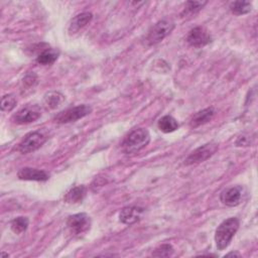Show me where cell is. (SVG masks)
Here are the masks:
<instances>
[{"mask_svg":"<svg viewBox=\"0 0 258 258\" xmlns=\"http://www.w3.org/2000/svg\"><path fill=\"white\" fill-rule=\"evenodd\" d=\"M250 143H251L250 138L248 136H245V135H242V136L238 137V139L236 141L237 146H249Z\"/></svg>","mask_w":258,"mask_h":258,"instance_id":"obj_25","label":"cell"},{"mask_svg":"<svg viewBox=\"0 0 258 258\" xmlns=\"http://www.w3.org/2000/svg\"><path fill=\"white\" fill-rule=\"evenodd\" d=\"M92 112V107L86 104L78 105L76 107L69 108L64 111L59 112L53 117V121L58 124H66L71 122H76L79 119H82L88 116Z\"/></svg>","mask_w":258,"mask_h":258,"instance_id":"obj_4","label":"cell"},{"mask_svg":"<svg viewBox=\"0 0 258 258\" xmlns=\"http://www.w3.org/2000/svg\"><path fill=\"white\" fill-rule=\"evenodd\" d=\"M17 176L21 180H34V181H45L49 178V174L40 169L32 167H22L18 172Z\"/></svg>","mask_w":258,"mask_h":258,"instance_id":"obj_12","label":"cell"},{"mask_svg":"<svg viewBox=\"0 0 258 258\" xmlns=\"http://www.w3.org/2000/svg\"><path fill=\"white\" fill-rule=\"evenodd\" d=\"M144 214V209L137 206H128L121 210L119 221L125 225H132L139 222Z\"/></svg>","mask_w":258,"mask_h":258,"instance_id":"obj_11","label":"cell"},{"mask_svg":"<svg viewBox=\"0 0 258 258\" xmlns=\"http://www.w3.org/2000/svg\"><path fill=\"white\" fill-rule=\"evenodd\" d=\"M16 103H17V100L14 97V95L12 94L4 95L1 99V110L3 112H10L15 108Z\"/></svg>","mask_w":258,"mask_h":258,"instance_id":"obj_22","label":"cell"},{"mask_svg":"<svg viewBox=\"0 0 258 258\" xmlns=\"http://www.w3.org/2000/svg\"><path fill=\"white\" fill-rule=\"evenodd\" d=\"M239 220L232 217L224 220L218 226L215 233V242L218 250H224L230 245L233 237L239 229Z\"/></svg>","mask_w":258,"mask_h":258,"instance_id":"obj_1","label":"cell"},{"mask_svg":"<svg viewBox=\"0 0 258 258\" xmlns=\"http://www.w3.org/2000/svg\"><path fill=\"white\" fill-rule=\"evenodd\" d=\"M218 147H219L218 143L214 141L208 142L198 147L191 153H189V155L184 159V164L191 165V164L200 163L209 159L218 150Z\"/></svg>","mask_w":258,"mask_h":258,"instance_id":"obj_7","label":"cell"},{"mask_svg":"<svg viewBox=\"0 0 258 258\" xmlns=\"http://www.w3.org/2000/svg\"><path fill=\"white\" fill-rule=\"evenodd\" d=\"M93 19V14L91 12H83L76 15L70 22L69 32L76 33L83 27H85Z\"/></svg>","mask_w":258,"mask_h":258,"instance_id":"obj_14","label":"cell"},{"mask_svg":"<svg viewBox=\"0 0 258 258\" xmlns=\"http://www.w3.org/2000/svg\"><path fill=\"white\" fill-rule=\"evenodd\" d=\"M41 116L37 106H27L13 115L12 120L17 124H27L36 121Z\"/></svg>","mask_w":258,"mask_h":258,"instance_id":"obj_10","label":"cell"},{"mask_svg":"<svg viewBox=\"0 0 258 258\" xmlns=\"http://www.w3.org/2000/svg\"><path fill=\"white\" fill-rule=\"evenodd\" d=\"M175 24L169 18H163L157 21L153 26L149 29L145 41L148 45H154L161 40H163L167 35L171 33Z\"/></svg>","mask_w":258,"mask_h":258,"instance_id":"obj_3","label":"cell"},{"mask_svg":"<svg viewBox=\"0 0 258 258\" xmlns=\"http://www.w3.org/2000/svg\"><path fill=\"white\" fill-rule=\"evenodd\" d=\"M207 4V1H187L185 3L184 9L181 12V15H191L199 12L205 5Z\"/></svg>","mask_w":258,"mask_h":258,"instance_id":"obj_21","label":"cell"},{"mask_svg":"<svg viewBox=\"0 0 258 258\" xmlns=\"http://www.w3.org/2000/svg\"><path fill=\"white\" fill-rule=\"evenodd\" d=\"M150 141V134L144 128L132 130L123 140L122 149L126 154H134L146 147Z\"/></svg>","mask_w":258,"mask_h":258,"instance_id":"obj_2","label":"cell"},{"mask_svg":"<svg viewBox=\"0 0 258 258\" xmlns=\"http://www.w3.org/2000/svg\"><path fill=\"white\" fill-rule=\"evenodd\" d=\"M186 41L191 46L201 47L210 43L212 41V36L205 27L197 26L188 32L186 36Z\"/></svg>","mask_w":258,"mask_h":258,"instance_id":"obj_9","label":"cell"},{"mask_svg":"<svg viewBox=\"0 0 258 258\" xmlns=\"http://www.w3.org/2000/svg\"><path fill=\"white\" fill-rule=\"evenodd\" d=\"M172 254H173V247L170 244H162L153 251L152 256H154V257H169Z\"/></svg>","mask_w":258,"mask_h":258,"instance_id":"obj_23","label":"cell"},{"mask_svg":"<svg viewBox=\"0 0 258 258\" xmlns=\"http://www.w3.org/2000/svg\"><path fill=\"white\" fill-rule=\"evenodd\" d=\"M243 196L244 187L241 185H235L223 190L220 195V201L225 206L236 207L242 203Z\"/></svg>","mask_w":258,"mask_h":258,"instance_id":"obj_8","label":"cell"},{"mask_svg":"<svg viewBox=\"0 0 258 258\" xmlns=\"http://www.w3.org/2000/svg\"><path fill=\"white\" fill-rule=\"evenodd\" d=\"M215 113L216 112L213 107H209V108H206V109H203V110L197 112L190 119L189 126L191 128H197L201 125H204V124L210 122L213 119Z\"/></svg>","mask_w":258,"mask_h":258,"instance_id":"obj_13","label":"cell"},{"mask_svg":"<svg viewBox=\"0 0 258 258\" xmlns=\"http://www.w3.org/2000/svg\"><path fill=\"white\" fill-rule=\"evenodd\" d=\"M157 126L163 133H171L178 128V122L170 115H165L158 120Z\"/></svg>","mask_w":258,"mask_h":258,"instance_id":"obj_17","label":"cell"},{"mask_svg":"<svg viewBox=\"0 0 258 258\" xmlns=\"http://www.w3.org/2000/svg\"><path fill=\"white\" fill-rule=\"evenodd\" d=\"M58 57V51L52 48H46L42 50L36 57V62L42 66L52 64Z\"/></svg>","mask_w":258,"mask_h":258,"instance_id":"obj_18","label":"cell"},{"mask_svg":"<svg viewBox=\"0 0 258 258\" xmlns=\"http://www.w3.org/2000/svg\"><path fill=\"white\" fill-rule=\"evenodd\" d=\"M1 255H2V256H8V254H5V253H2Z\"/></svg>","mask_w":258,"mask_h":258,"instance_id":"obj_27","label":"cell"},{"mask_svg":"<svg viewBox=\"0 0 258 258\" xmlns=\"http://www.w3.org/2000/svg\"><path fill=\"white\" fill-rule=\"evenodd\" d=\"M91 218L86 213L72 215L67 220V226L74 236L81 237L85 235L91 228Z\"/></svg>","mask_w":258,"mask_h":258,"instance_id":"obj_6","label":"cell"},{"mask_svg":"<svg viewBox=\"0 0 258 258\" xmlns=\"http://www.w3.org/2000/svg\"><path fill=\"white\" fill-rule=\"evenodd\" d=\"M230 10L235 15H244L252 10V4L248 1H235L231 3Z\"/></svg>","mask_w":258,"mask_h":258,"instance_id":"obj_19","label":"cell"},{"mask_svg":"<svg viewBox=\"0 0 258 258\" xmlns=\"http://www.w3.org/2000/svg\"><path fill=\"white\" fill-rule=\"evenodd\" d=\"M229 256H237V257H239L240 254H239L238 252H230V253H228V254L225 255V257H229Z\"/></svg>","mask_w":258,"mask_h":258,"instance_id":"obj_26","label":"cell"},{"mask_svg":"<svg viewBox=\"0 0 258 258\" xmlns=\"http://www.w3.org/2000/svg\"><path fill=\"white\" fill-rule=\"evenodd\" d=\"M46 139H47V136L39 130L29 132L24 136V138L19 143L18 150L22 154L30 153L40 148L43 145V143L46 141Z\"/></svg>","mask_w":258,"mask_h":258,"instance_id":"obj_5","label":"cell"},{"mask_svg":"<svg viewBox=\"0 0 258 258\" xmlns=\"http://www.w3.org/2000/svg\"><path fill=\"white\" fill-rule=\"evenodd\" d=\"M22 83H23V86L25 88H31V87H34L37 83V77L36 75L32 72L30 74H27L23 80H22Z\"/></svg>","mask_w":258,"mask_h":258,"instance_id":"obj_24","label":"cell"},{"mask_svg":"<svg viewBox=\"0 0 258 258\" xmlns=\"http://www.w3.org/2000/svg\"><path fill=\"white\" fill-rule=\"evenodd\" d=\"M28 219L26 217H17L11 221V230L15 234H22L28 228Z\"/></svg>","mask_w":258,"mask_h":258,"instance_id":"obj_20","label":"cell"},{"mask_svg":"<svg viewBox=\"0 0 258 258\" xmlns=\"http://www.w3.org/2000/svg\"><path fill=\"white\" fill-rule=\"evenodd\" d=\"M64 101V96L56 91H50L43 97V105L47 109H55Z\"/></svg>","mask_w":258,"mask_h":258,"instance_id":"obj_16","label":"cell"},{"mask_svg":"<svg viewBox=\"0 0 258 258\" xmlns=\"http://www.w3.org/2000/svg\"><path fill=\"white\" fill-rule=\"evenodd\" d=\"M87 194V188L85 185H77L73 188H71L67 195L64 196L63 200L68 204H76L80 203L84 200Z\"/></svg>","mask_w":258,"mask_h":258,"instance_id":"obj_15","label":"cell"}]
</instances>
